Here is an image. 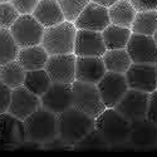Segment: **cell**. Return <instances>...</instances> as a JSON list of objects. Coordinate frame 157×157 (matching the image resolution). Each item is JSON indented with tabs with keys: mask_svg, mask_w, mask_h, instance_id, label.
<instances>
[{
	"mask_svg": "<svg viewBox=\"0 0 157 157\" xmlns=\"http://www.w3.org/2000/svg\"><path fill=\"white\" fill-rule=\"evenodd\" d=\"M131 30L136 34L153 35L157 30V10L137 11Z\"/></svg>",
	"mask_w": 157,
	"mask_h": 157,
	"instance_id": "d4e9b609",
	"label": "cell"
},
{
	"mask_svg": "<svg viewBox=\"0 0 157 157\" xmlns=\"http://www.w3.org/2000/svg\"><path fill=\"white\" fill-rule=\"evenodd\" d=\"M42 107L59 114L73 106V90L72 84L52 83L49 89L40 97Z\"/></svg>",
	"mask_w": 157,
	"mask_h": 157,
	"instance_id": "5bb4252c",
	"label": "cell"
},
{
	"mask_svg": "<svg viewBox=\"0 0 157 157\" xmlns=\"http://www.w3.org/2000/svg\"><path fill=\"white\" fill-rule=\"evenodd\" d=\"M44 30L45 28L34 18L33 14H20L10 28L19 48L42 44Z\"/></svg>",
	"mask_w": 157,
	"mask_h": 157,
	"instance_id": "8992f818",
	"label": "cell"
},
{
	"mask_svg": "<svg viewBox=\"0 0 157 157\" xmlns=\"http://www.w3.org/2000/svg\"><path fill=\"white\" fill-rule=\"evenodd\" d=\"M77 28L73 21L64 20L53 27L45 28L42 45L49 53L53 54H71L74 53Z\"/></svg>",
	"mask_w": 157,
	"mask_h": 157,
	"instance_id": "277c9868",
	"label": "cell"
},
{
	"mask_svg": "<svg viewBox=\"0 0 157 157\" xmlns=\"http://www.w3.org/2000/svg\"><path fill=\"white\" fill-rule=\"evenodd\" d=\"M131 34H132V30L129 28L120 27V25H116L112 23L102 32L104 44H106L107 49L126 48L131 38Z\"/></svg>",
	"mask_w": 157,
	"mask_h": 157,
	"instance_id": "603a6c76",
	"label": "cell"
},
{
	"mask_svg": "<svg viewBox=\"0 0 157 157\" xmlns=\"http://www.w3.org/2000/svg\"><path fill=\"white\" fill-rule=\"evenodd\" d=\"M107 69L102 57H77L75 81L97 84Z\"/></svg>",
	"mask_w": 157,
	"mask_h": 157,
	"instance_id": "e0dca14e",
	"label": "cell"
},
{
	"mask_svg": "<svg viewBox=\"0 0 157 157\" xmlns=\"http://www.w3.org/2000/svg\"><path fill=\"white\" fill-rule=\"evenodd\" d=\"M147 118L157 124V89L150 93V102L147 108Z\"/></svg>",
	"mask_w": 157,
	"mask_h": 157,
	"instance_id": "1f68e13d",
	"label": "cell"
},
{
	"mask_svg": "<svg viewBox=\"0 0 157 157\" xmlns=\"http://www.w3.org/2000/svg\"><path fill=\"white\" fill-rule=\"evenodd\" d=\"M107 50L102 32L77 29L74 54L77 57H102Z\"/></svg>",
	"mask_w": 157,
	"mask_h": 157,
	"instance_id": "9a60e30c",
	"label": "cell"
},
{
	"mask_svg": "<svg viewBox=\"0 0 157 157\" xmlns=\"http://www.w3.org/2000/svg\"><path fill=\"white\" fill-rule=\"evenodd\" d=\"M102 59L108 72L116 73H126L132 64L129 54L126 48L121 49H107L106 53L102 56Z\"/></svg>",
	"mask_w": 157,
	"mask_h": 157,
	"instance_id": "44dd1931",
	"label": "cell"
},
{
	"mask_svg": "<svg viewBox=\"0 0 157 157\" xmlns=\"http://www.w3.org/2000/svg\"><path fill=\"white\" fill-rule=\"evenodd\" d=\"M126 49L132 63L157 64V44L152 35L132 33Z\"/></svg>",
	"mask_w": 157,
	"mask_h": 157,
	"instance_id": "8fae6325",
	"label": "cell"
},
{
	"mask_svg": "<svg viewBox=\"0 0 157 157\" xmlns=\"http://www.w3.org/2000/svg\"><path fill=\"white\" fill-rule=\"evenodd\" d=\"M4 2H11V0H0V3H4Z\"/></svg>",
	"mask_w": 157,
	"mask_h": 157,
	"instance_id": "d590c367",
	"label": "cell"
},
{
	"mask_svg": "<svg viewBox=\"0 0 157 157\" xmlns=\"http://www.w3.org/2000/svg\"><path fill=\"white\" fill-rule=\"evenodd\" d=\"M108 13L112 24L131 29L132 23L136 18L137 10L133 8L129 0H117L113 5L108 8Z\"/></svg>",
	"mask_w": 157,
	"mask_h": 157,
	"instance_id": "ffe728a7",
	"label": "cell"
},
{
	"mask_svg": "<svg viewBox=\"0 0 157 157\" xmlns=\"http://www.w3.org/2000/svg\"><path fill=\"white\" fill-rule=\"evenodd\" d=\"M129 88L152 93L157 89V64L132 63L124 73Z\"/></svg>",
	"mask_w": 157,
	"mask_h": 157,
	"instance_id": "ba28073f",
	"label": "cell"
},
{
	"mask_svg": "<svg viewBox=\"0 0 157 157\" xmlns=\"http://www.w3.org/2000/svg\"><path fill=\"white\" fill-rule=\"evenodd\" d=\"M52 83H53V81L50 79L49 74L43 68V69H35V71H27L23 86L27 87L34 94L42 97L49 89Z\"/></svg>",
	"mask_w": 157,
	"mask_h": 157,
	"instance_id": "cb8c5ba5",
	"label": "cell"
},
{
	"mask_svg": "<svg viewBox=\"0 0 157 157\" xmlns=\"http://www.w3.org/2000/svg\"><path fill=\"white\" fill-rule=\"evenodd\" d=\"M96 129L108 146H123L128 143L131 121L116 108H106L96 118Z\"/></svg>",
	"mask_w": 157,
	"mask_h": 157,
	"instance_id": "7a4b0ae2",
	"label": "cell"
},
{
	"mask_svg": "<svg viewBox=\"0 0 157 157\" xmlns=\"http://www.w3.org/2000/svg\"><path fill=\"white\" fill-rule=\"evenodd\" d=\"M23 122L28 142L45 145L47 142L58 137L57 114L43 107L33 112Z\"/></svg>",
	"mask_w": 157,
	"mask_h": 157,
	"instance_id": "3957f363",
	"label": "cell"
},
{
	"mask_svg": "<svg viewBox=\"0 0 157 157\" xmlns=\"http://www.w3.org/2000/svg\"><path fill=\"white\" fill-rule=\"evenodd\" d=\"M150 102V93L142 90L128 88L122 99L116 104V109L128 121H136L145 118L147 116V108Z\"/></svg>",
	"mask_w": 157,
	"mask_h": 157,
	"instance_id": "30bf717a",
	"label": "cell"
},
{
	"mask_svg": "<svg viewBox=\"0 0 157 157\" xmlns=\"http://www.w3.org/2000/svg\"><path fill=\"white\" fill-rule=\"evenodd\" d=\"M137 11L157 10V0H129Z\"/></svg>",
	"mask_w": 157,
	"mask_h": 157,
	"instance_id": "d6a6232c",
	"label": "cell"
},
{
	"mask_svg": "<svg viewBox=\"0 0 157 157\" xmlns=\"http://www.w3.org/2000/svg\"><path fill=\"white\" fill-rule=\"evenodd\" d=\"M33 15L44 28L53 27L65 20L58 0H40L33 11Z\"/></svg>",
	"mask_w": 157,
	"mask_h": 157,
	"instance_id": "ac0fdd59",
	"label": "cell"
},
{
	"mask_svg": "<svg viewBox=\"0 0 157 157\" xmlns=\"http://www.w3.org/2000/svg\"><path fill=\"white\" fill-rule=\"evenodd\" d=\"M152 36H153V39H155V42H156V44H157V30L155 32V34H153Z\"/></svg>",
	"mask_w": 157,
	"mask_h": 157,
	"instance_id": "e575fe53",
	"label": "cell"
},
{
	"mask_svg": "<svg viewBox=\"0 0 157 157\" xmlns=\"http://www.w3.org/2000/svg\"><path fill=\"white\" fill-rule=\"evenodd\" d=\"M74 147L77 148H106L109 146L106 142V140L102 137V135L94 128L92 132L88 133L83 140L78 142Z\"/></svg>",
	"mask_w": 157,
	"mask_h": 157,
	"instance_id": "f1b7e54d",
	"label": "cell"
},
{
	"mask_svg": "<svg viewBox=\"0 0 157 157\" xmlns=\"http://www.w3.org/2000/svg\"><path fill=\"white\" fill-rule=\"evenodd\" d=\"M19 49L10 29L0 28V65L17 59Z\"/></svg>",
	"mask_w": 157,
	"mask_h": 157,
	"instance_id": "484cf974",
	"label": "cell"
},
{
	"mask_svg": "<svg viewBox=\"0 0 157 157\" xmlns=\"http://www.w3.org/2000/svg\"><path fill=\"white\" fill-rule=\"evenodd\" d=\"M11 88L0 81V114L8 112L11 101Z\"/></svg>",
	"mask_w": 157,
	"mask_h": 157,
	"instance_id": "f546056e",
	"label": "cell"
},
{
	"mask_svg": "<svg viewBox=\"0 0 157 157\" xmlns=\"http://www.w3.org/2000/svg\"><path fill=\"white\" fill-rule=\"evenodd\" d=\"M25 74H27V71L23 68L18 59L0 65V81L9 86L11 89L24 84Z\"/></svg>",
	"mask_w": 157,
	"mask_h": 157,
	"instance_id": "7402d4cb",
	"label": "cell"
},
{
	"mask_svg": "<svg viewBox=\"0 0 157 157\" xmlns=\"http://www.w3.org/2000/svg\"><path fill=\"white\" fill-rule=\"evenodd\" d=\"M48 58L49 53L45 50V48L42 44H38L20 48L17 59L25 71H35L45 68Z\"/></svg>",
	"mask_w": 157,
	"mask_h": 157,
	"instance_id": "d6986e66",
	"label": "cell"
},
{
	"mask_svg": "<svg viewBox=\"0 0 157 157\" xmlns=\"http://www.w3.org/2000/svg\"><path fill=\"white\" fill-rule=\"evenodd\" d=\"M128 145L137 148H151L157 146V124L147 117L131 122Z\"/></svg>",
	"mask_w": 157,
	"mask_h": 157,
	"instance_id": "2e32d148",
	"label": "cell"
},
{
	"mask_svg": "<svg viewBox=\"0 0 157 157\" xmlns=\"http://www.w3.org/2000/svg\"><path fill=\"white\" fill-rule=\"evenodd\" d=\"M111 24L108 8L97 4L94 2H89L82 13L74 20L77 29H87L103 32Z\"/></svg>",
	"mask_w": 157,
	"mask_h": 157,
	"instance_id": "4fadbf2b",
	"label": "cell"
},
{
	"mask_svg": "<svg viewBox=\"0 0 157 157\" xmlns=\"http://www.w3.org/2000/svg\"><path fill=\"white\" fill-rule=\"evenodd\" d=\"M42 107L40 97L24 87H17L11 90V101L8 112L17 118L24 121L28 116Z\"/></svg>",
	"mask_w": 157,
	"mask_h": 157,
	"instance_id": "7c38bea8",
	"label": "cell"
},
{
	"mask_svg": "<svg viewBox=\"0 0 157 157\" xmlns=\"http://www.w3.org/2000/svg\"><path fill=\"white\" fill-rule=\"evenodd\" d=\"M97 88L99 90L104 106L107 108H114L116 104L126 94L129 87L123 73L107 71L106 74L102 77V79L97 83Z\"/></svg>",
	"mask_w": 157,
	"mask_h": 157,
	"instance_id": "52a82bcc",
	"label": "cell"
},
{
	"mask_svg": "<svg viewBox=\"0 0 157 157\" xmlns=\"http://www.w3.org/2000/svg\"><path fill=\"white\" fill-rule=\"evenodd\" d=\"M75 60L74 53L53 54L49 56L44 69L54 83L72 84L75 81Z\"/></svg>",
	"mask_w": 157,
	"mask_h": 157,
	"instance_id": "9c48e42d",
	"label": "cell"
},
{
	"mask_svg": "<svg viewBox=\"0 0 157 157\" xmlns=\"http://www.w3.org/2000/svg\"><path fill=\"white\" fill-rule=\"evenodd\" d=\"M90 2H94L97 4H101L103 6H106V8H109L111 5H113L117 0H90Z\"/></svg>",
	"mask_w": 157,
	"mask_h": 157,
	"instance_id": "836d02e7",
	"label": "cell"
},
{
	"mask_svg": "<svg viewBox=\"0 0 157 157\" xmlns=\"http://www.w3.org/2000/svg\"><path fill=\"white\" fill-rule=\"evenodd\" d=\"M40 0H11L20 14H33Z\"/></svg>",
	"mask_w": 157,
	"mask_h": 157,
	"instance_id": "4dcf8cb0",
	"label": "cell"
},
{
	"mask_svg": "<svg viewBox=\"0 0 157 157\" xmlns=\"http://www.w3.org/2000/svg\"><path fill=\"white\" fill-rule=\"evenodd\" d=\"M72 90H73V107L81 109L82 112L87 113L90 117H93L94 120L107 108L102 101L97 84L74 81L72 83Z\"/></svg>",
	"mask_w": 157,
	"mask_h": 157,
	"instance_id": "5b68a950",
	"label": "cell"
},
{
	"mask_svg": "<svg viewBox=\"0 0 157 157\" xmlns=\"http://www.w3.org/2000/svg\"><path fill=\"white\" fill-rule=\"evenodd\" d=\"M58 137L68 146L74 147L81 140L96 128V120L75 107L57 114Z\"/></svg>",
	"mask_w": 157,
	"mask_h": 157,
	"instance_id": "6da1fadb",
	"label": "cell"
},
{
	"mask_svg": "<svg viewBox=\"0 0 157 157\" xmlns=\"http://www.w3.org/2000/svg\"><path fill=\"white\" fill-rule=\"evenodd\" d=\"M89 2L90 0H58V3L63 10V14L65 17V20H69L73 23Z\"/></svg>",
	"mask_w": 157,
	"mask_h": 157,
	"instance_id": "4316f807",
	"label": "cell"
},
{
	"mask_svg": "<svg viewBox=\"0 0 157 157\" xmlns=\"http://www.w3.org/2000/svg\"><path fill=\"white\" fill-rule=\"evenodd\" d=\"M20 17V13L11 2L0 3V28L10 29Z\"/></svg>",
	"mask_w": 157,
	"mask_h": 157,
	"instance_id": "83f0119b",
	"label": "cell"
}]
</instances>
